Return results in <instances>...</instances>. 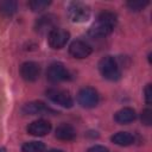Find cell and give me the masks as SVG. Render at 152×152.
<instances>
[{
  "mask_svg": "<svg viewBox=\"0 0 152 152\" xmlns=\"http://www.w3.org/2000/svg\"><path fill=\"white\" fill-rule=\"evenodd\" d=\"M118 23V17L114 12L103 11L99 14L96 21L89 30V34L94 38H104L112 33Z\"/></svg>",
  "mask_w": 152,
  "mask_h": 152,
  "instance_id": "cell-1",
  "label": "cell"
},
{
  "mask_svg": "<svg viewBox=\"0 0 152 152\" xmlns=\"http://www.w3.org/2000/svg\"><path fill=\"white\" fill-rule=\"evenodd\" d=\"M99 70H100V74L106 80H109V81H116L121 76L120 66L116 59L112 56H106L101 58V61L99 62Z\"/></svg>",
  "mask_w": 152,
  "mask_h": 152,
  "instance_id": "cell-2",
  "label": "cell"
},
{
  "mask_svg": "<svg viewBox=\"0 0 152 152\" xmlns=\"http://www.w3.org/2000/svg\"><path fill=\"white\" fill-rule=\"evenodd\" d=\"M90 7L81 1L70 2L68 6V15L74 23H84L90 18Z\"/></svg>",
  "mask_w": 152,
  "mask_h": 152,
  "instance_id": "cell-3",
  "label": "cell"
},
{
  "mask_svg": "<svg viewBox=\"0 0 152 152\" xmlns=\"http://www.w3.org/2000/svg\"><path fill=\"white\" fill-rule=\"evenodd\" d=\"M46 96L50 101L56 104H59L64 108H71L74 104V100L69 91L59 88H50L46 90Z\"/></svg>",
  "mask_w": 152,
  "mask_h": 152,
  "instance_id": "cell-4",
  "label": "cell"
},
{
  "mask_svg": "<svg viewBox=\"0 0 152 152\" xmlns=\"http://www.w3.org/2000/svg\"><path fill=\"white\" fill-rule=\"evenodd\" d=\"M77 101L83 108H94L100 101V95L96 89L91 87H86L78 91Z\"/></svg>",
  "mask_w": 152,
  "mask_h": 152,
  "instance_id": "cell-5",
  "label": "cell"
},
{
  "mask_svg": "<svg viewBox=\"0 0 152 152\" xmlns=\"http://www.w3.org/2000/svg\"><path fill=\"white\" fill-rule=\"evenodd\" d=\"M46 78L52 83H59L70 78V74L68 69L62 63H52L46 70Z\"/></svg>",
  "mask_w": 152,
  "mask_h": 152,
  "instance_id": "cell-6",
  "label": "cell"
},
{
  "mask_svg": "<svg viewBox=\"0 0 152 152\" xmlns=\"http://www.w3.org/2000/svg\"><path fill=\"white\" fill-rule=\"evenodd\" d=\"M70 38V33L66 30L56 27L48 34V42L52 49H62L66 45L68 40Z\"/></svg>",
  "mask_w": 152,
  "mask_h": 152,
  "instance_id": "cell-7",
  "label": "cell"
},
{
  "mask_svg": "<svg viewBox=\"0 0 152 152\" xmlns=\"http://www.w3.org/2000/svg\"><path fill=\"white\" fill-rule=\"evenodd\" d=\"M91 51H93L91 46L88 43H86L84 40H81V39L74 40L69 46V53L74 58H78V59L87 58L91 53Z\"/></svg>",
  "mask_w": 152,
  "mask_h": 152,
  "instance_id": "cell-8",
  "label": "cell"
},
{
  "mask_svg": "<svg viewBox=\"0 0 152 152\" xmlns=\"http://www.w3.org/2000/svg\"><path fill=\"white\" fill-rule=\"evenodd\" d=\"M20 75L27 82H34L40 75V66L36 62H24L20 66Z\"/></svg>",
  "mask_w": 152,
  "mask_h": 152,
  "instance_id": "cell-9",
  "label": "cell"
},
{
  "mask_svg": "<svg viewBox=\"0 0 152 152\" xmlns=\"http://www.w3.org/2000/svg\"><path fill=\"white\" fill-rule=\"evenodd\" d=\"M51 131V124L48 120L39 119L27 126V133L34 137H44Z\"/></svg>",
  "mask_w": 152,
  "mask_h": 152,
  "instance_id": "cell-10",
  "label": "cell"
},
{
  "mask_svg": "<svg viewBox=\"0 0 152 152\" xmlns=\"http://www.w3.org/2000/svg\"><path fill=\"white\" fill-rule=\"evenodd\" d=\"M23 113L24 114H28V115H36V114H46V113H56L55 110H52L51 108H49L44 102L42 101H32V102H27L24 104L23 107Z\"/></svg>",
  "mask_w": 152,
  "mask_h": 152,
  "instance_id": "cell-11",
  "label": "cell"
},
{
  "mask_svg": "<svg viewBox=\"0 0 152 152\" xmlns=\"http://www.w3.org/2000/svg\"><path fill=\"white\" fill-rule=\"evenodd\" d=\"M56 17L52 14H46L40 17L37 21H36V30L39 33H46V32H51L53 28H56Z\"/></svg>",
  "mask_w": 152,
  "mask_h": 152,
  "instance_id": "cell-12",
  "label": "cell"
},
{
  "mask_svg": "<svg viewBox=\"0 0 152 152\" xmlns=\"http://www.w3.org/2000/svg\"><path fill=\"white\" fill-rule=\"evenodd\" d=\"M55 135L58 140L62 141H71L76 138V131L75 128L69 124H61L55 132Z\"/></svg>",
  "mask_w": 152,
  "mask_h": 152,
  "instance_id": "cell-13",
  "label": "cell"
},
{
  "mask_svg": "<svg viewBox=\"0 0 152 152\" xmlns=\"http://www.w3.org/2000/svg\"><path fill=\"white\" fill-rule=\"evenodd\" d=\"M137 118V114H135V110L131 107H125V108H121L120 110H118L115 114H114V120L120 124V125H126V124H129L132 121H134Z\"/></svg>",
  "mask_w": 152,
  "mask_h": 152,
  "instance_id": "cell-14",
  "label": "cell"
},
{
  "mask_svg": "<svg viewBox=\"0 0 152 152\" xmlns=\"http://www.w3.org/2000/svg\"><path fill=\"white\" fill-rule=\"evenodd\" d=\"M110 140L118 146H129V145L134 144L135 138L129 132H118L114 135H112Z\"/></svg>",
  "mask_w": 152,
  "mask_h": 152,
  "instance_id": "cell-15",
  "label": "cell"
},
{
  "mask_svg": "<svg viewBox=\"0 0 152 152\" xmlns=\"http://www.w3.org/2000/svg\"><path fill=\"white\" fill-rule=\"evenodd\" d=\"M18 8V4L15 1L12 0H7V1H2L0 2V13L4 15H12L17 12Z\"/></svg>",
  "mask_w": 152,
  "mask_h": 152,
  "instance_id": "cell-16",
  "label": "cell"
},
{
  "mask_svg": "<svg viewBox=\"0 0 152 152\" xmlns=\"http://www.w3.org/2000/svg\"><path fill=\"white\" fill-rule=\"evenodd\" d=\"M23 152H44L45 145L42 141H28L21 146Z\"/></svg>",
  "mask_w": 152,
  "mask_h": 152,
  "instance_id": "cell-17",
  "label": "cell"
},
{
  "mask_svg": "<svg viewBox=\"0 0 152 152\" xmlns=\"http://www.w3.org/2000/svg\"><path fill=\"white\" fill-rule=\"evenodd\" d=\"M51 1H46V0H32L28 2V7L33 11V12H42L45 8H48L50 6Z\"/></svg>",
  "mask_w": 152,
  "mask_h": 152,
  "instance_id": "cell-18",
  "label": "cell"
},
{
  "mask_svg": "<svg viewBox=\"0 0 152 152\" xmlns=\"http://www.w3.org/2000/svg\"><path fill=\"white\" fill-rule=\"evenodd\" d=\"M148 4H150V2L146 1V0H144V1H142V0H133V1H128L126 5H127V7H128L131 11L139 12V11L144 10Z\"/></svg>",
  "mask_w": 152,
  "mask_h": 152,
  "instance_id": "cell-19",
  "label": "cell"
},
{
  "mask_svg": "<svg viewBox=\"0 0 152 152\" xmlns=\"http://www.w3.org/2000/svg\"><path fill=\"white\" fill-rule=\"evenodd\" d=\"M140 118H141V122H142L144 125L150 126V125L152 124V110H151L150 108L144 109V110L141 112Z\"/></svg>",
  "mask_w": 152,
  "mask_h": 152,
  "instance_id": "cell-20",
  "label": "cell"
},
{
  "mask_svg": "<svg viewBox=\"0 0 152 152\" xmlns=\"http://www.w3.org/2000/svg\"><path fill=\"white\" fill-rule=\"evenodd\" d=\"M144 93H145V101H146L147 104H150L151 101H152V89H151V84L150 83L145 87Z\"/></svg>",
  "mask_w": 152,
  "mask_h": 152,
  "instance_id": "cell-21",
  "label": "cell"
},
{
  "mask_svg": "<svg viewBox=\"0 0 152 152\" xmlns=\"http://www.w3.org/2000/svg\"><path fill=\"white\" fill-rule=\"evenodd\" d=\"M87 152H109V150L102 145H94L90 148H88Z\"/></svg>",
  "mask_w": 152,
  "mask_h": 152,
  "instance_id": "cell-22",
  "label": "cell"
},
{
  "mask_svg": "<svg viewBox=\"0 0 152 152\" xmlns=\"http://www.w3.org/2000/svg\"><path fill=\"white\" fill-rule=\"evenodd\" d=\"M46 152H64V151H62V150H57V148H51V150H49V151H46Z\"/></svg>",
  "mask_w": 152,
  "mask_h": 152,
  "instance_id": "cell-23",
  "label": "cell"
},
{
  "mask_svg": "<svg viewBox=\"0 0 152 152\" xmlns=\"http://www.w3.org/2000/svg\"><path fill=\"white\" fill-rule=\"evenodd\" d=\"M0 152H6V148H4V147H0Z\"/></svg>",
  "mask_w": 152,
  "mask_h": 152,
  "instance_id": "cell-24",
  "label": "cell"
}]
</instances>
